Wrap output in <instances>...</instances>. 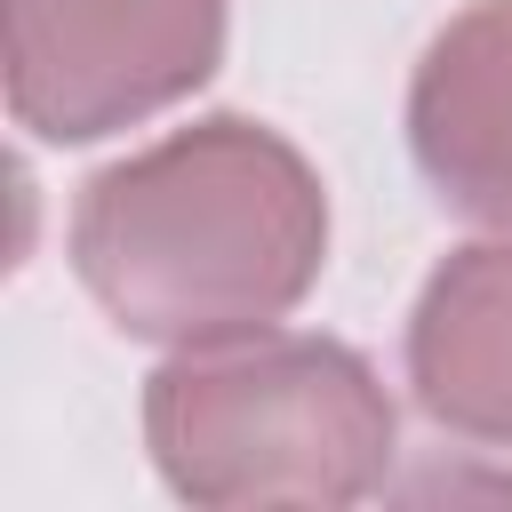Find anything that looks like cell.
<instances>
[{
    "label": "cell",
    "instance_id": "1",
    "mask_svg": "<svg viewBox=\"0 0 512 512\" xmlns=\"http://www.w3.org/2000/svg\"><path fill=\"white\" fill-rule=\"evenodd\" d=\"M88 304L160 352L280 328L328 264L320 168L248 112H208L96 168L64 224Z\"/></svg>",
    "mask_w": 512,
    "mask_h": 512
},
{
    "label": "cell",
    "instance_id": "2",
    "mask_svg": "<svg viewBox=\"0 0 512 512\" xmlns=\"http://www.w3.org/2000/svg\"><path fill=\"white\" fill-rule=\"evenodd\" d=\"M144 448L168 496L200 512L368 504L400 456L384 376L312 328H256L168 352L144 384Z\"/></svg>",
    "mask_w": 512,
    "mask_h": 512
},
{
    "label": "cell",
    "instance_id": "3",
    "mask_svg": "<svg viewBox=\"0 0 512 512\" xmlns=\"http://www.w3.org/2000/svg\"><path fill=\"white\" fill-rule=\"evenodd\" d=\"M8 112L40 144H104L224 64L232 0H0Z\"/></svg>",
    "mask_w": 512,
    "mask_h": 512
},
{
    "label": "cell",
    "instance_id": "4",
    "mask_svg": "<svg viewBox=\"0 0 512 512\" xmlns=\"http://www.w3.org/2000/svg\"><path fill=\"white\" fill-rule=\"evenodd\" d=\"M408 152L448 216L512 232V0H472L424 40Z\"/></svg>",
    "mask_w": 512,
    "mask_h": 512
},
{
    "label": "cell",
    "instance_id": "5",
    "mask_svg": "<svg viewBox=\"0 0 512 512\" xmlns=\"http://www.w3.org/2000/svg\"><path fill=\"white\" fill-rule=\"evenodd\" d=\"M408 392L440 432L512 448V240H472L432 264L408 312Z\"/></svg>",
    "mask_w": 512,
    "mask_h": 512
}]
</instances>
